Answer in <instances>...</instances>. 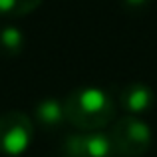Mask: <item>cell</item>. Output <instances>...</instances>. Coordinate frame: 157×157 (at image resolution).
I'll return each instance as SVG.
<instances>
[{
  "instance_id": "6da1fadb",
  "label": "cell",
  "mask_w": 157,
  "mask_h": 157,
  "mask_svg": "<svg viewBox=\"0 0 157 157\" xmlns=\"http://www.w3.org/2000/svg\"><path fill=\"white\" fill-rule=\"evenodd\" d=\"M64 115L66 121L82 131H98L111 123L115 105L105 92L98 88H78L66 96Z\"/></svg>"
},
{
  "instance_id": "7a4b0ae2",
  "label": "cell",
  "mask_w": 157,
  "mask_h": 157,
  "mask_svg": "<svg viewBox=\"0 0 157 157\" xmlns=\"http://www.w3.org/2000/svg\"><path fill=\"white\" fill-rule=\"evenodd\" d=\"M107 137L111 151L117 157H139L151 145V129L135 115H127L111 123Z\"/></svg>"
},
{
  "instance_id": "3957f363",
  "label": "cell",
  "mask_w": 157,
  "mask_h": 157,
  "mask_svg": "<svg viewBox=\"0 0 157 157\" xmlns=\"http://www.w3.org/2000/svg\"><path fill=\"white\" fill-rule=\"evenodd\" d=\"M34 135V123L18 109L0 115V153L8 157L22 155L30 147Z\"/></svg>"
},
{
  "instance_id": "277c9868",
  "label": "cell",
  "mask_w": 157,
  "mask_h": 157,
  "mask_svg": "<svg viewBox=\"0 0 157 157\" xmlns=\"http://www.w3.org/2000/svg\"><path fill=\"white\" fill-rule=\"evenodd\" d=\"M64 157H111L109 137L100 131H84L78 135H68L62 143Z\"/></svg>"
},
{
  "instance_id": "5b68a950",
  "label": "cell",
  "mask_w": 157,
  "mask_h": 157,
  "mask_svg": "<svg viewBox=\"0 0 157 157\" xmlns=\"http://www.w3.org/2000/svg\"><path fill=\"white\" fill-rule=\"evenodd\" d=\"M119 101L129 113H145L149 107L153 105L155 96L151 92L149 86L141 84V82H131L119 94Z\"/></svg>"
},
{
  "instance_id": "8992f818",
  "label": "cell",
  "mask_w": 157,
  "mask_h": 157,
  "mask_svg": "<svg viewBox=\"0 0 157 157\" xmlns=\"http://www.w3.org/2000/svg\"><path fill=\"white\" fill-rule=\"evenodd\" d=\"M34 117L36 123L44 129H56L62 125V121H66L64 115V104L54 98H46V100L38 101L34 107Z\"/></svg>"
},
{
  "instance_id": "52a82bcc",
  "label": "cell",
  "mask_w": 157,
  "mask_h": 157,
  "mask_svg": "<svg viewBox=\"0 0 157 157\" xmlns=\"http://www.w3.org/2000/svg\"><path fill=\"white\" fill-rule=\"evenodd\" d=\"M24 48V34L16 26L0 28V52L8 58H14Z\"/></svg>"
},
{
  "instance_id": "ba28073f",
  "label": "cell",
  "mask_w": 157,
  "mask_h": 157,
  "mask_svg": "<svg viewBox=\"0 0 157 157\" xmlns=\"http://www.w3.org/2000/svg\"><path fill=\"white\" fill-rule=\"evenodd\" d=\"M40 4L42 0H0V14L18 18V16H26L34 12Z\"/></svg>"
},
{
  "instance_id": "9c48e42d",
  "label": "cell",
  "mask_w": 157,
  "mask_h": 157,
  "mask_svg": "<svg viewBox=\"0 0 157 157\" xmlns=\"http://www.w3.org/2000/svg\"><path fill=\"white\" fill-rule=\"evenodd\" d=\"M123 2V8L129 12H141L143 8L149 4V0H121Z\"/></svg>"
}]
</instances>
